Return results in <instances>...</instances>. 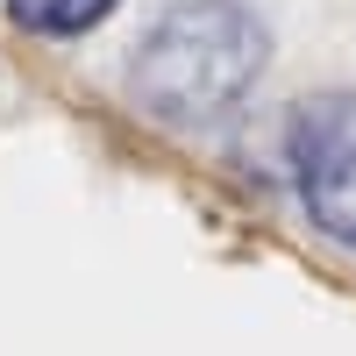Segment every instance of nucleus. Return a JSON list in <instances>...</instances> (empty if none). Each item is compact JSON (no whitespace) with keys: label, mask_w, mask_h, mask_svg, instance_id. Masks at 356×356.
Listing matches in <instances>:
<instances>
[{"label":"nucleus","mask_w":356,"mask_h":356,"mask_svg":"<svg viewBox=\"0 0 356 356\" xmlns=\"http://www.w3.org/2000/svg\"><path fill=\"white\" fill-rule=\"evenodd\" d=\"M271 65V29L243 0H178V8L136 43V100L171 129L221 122Z\"/></svg>","instance_id":"obj_1"},{"label":"nucleus","mask_w":356,"mask_h":356,"mask_svg":"<svg viewBox=\"0 0 356 356\" xmlns=\"http://www.w3.org/2000/svg\"><path fill=\"white\" fill-rule=\"evenodd\" d=\"M285 150H292L307 221L328 243L356 250V93H307L292 107Z\"/></svg>","instance_id":"obj_2"},{"label":"nucleus","mask_w":356,"mask_h":356,"mask_svg":"<svg viewBox=\"0 0 356 356\" xmlns=\"http://www.w3.org/2000/svg\"><path fill=\"white\" fill-rule=\"evenodd\" d=\"M122 0H8V15L22 29H36V36H86V29H100Z\"/></svg>","instance_id":"obj_3"}]
</instances>
